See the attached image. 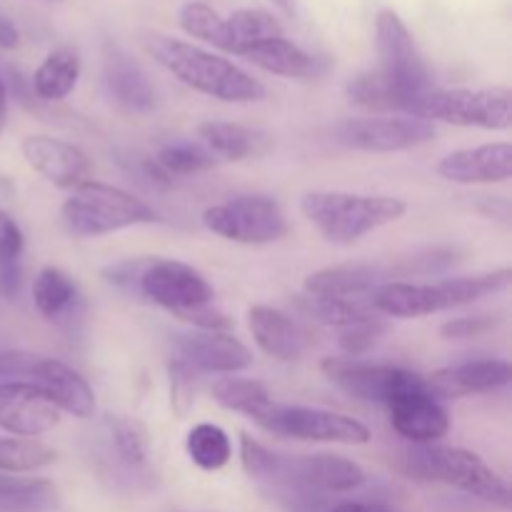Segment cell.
Here are the masks:
<instances>
[{"mask_svg":"<svg viewBox=\"0 0 512 512\" xmlns=\"http://www.w3.org/2000/svg\"><path fill=\"white\" fill-rule=\"evenodd\" d=\"M330 512H400L393 505L383 503V500H345V503L335 505Z\"/></svg>","mask_w":512,"mask_h":512,"instance_id":"45","label":"cell"},{"mask_svg":"<svg viewBox=\"0 0 512 512\" xmlns=\"http://www.w3.org/2000/svg\"><path fill=\"white\" fill-rule=\"evenodd\" d=\"M503 318L498 315H470V318H455L440 325V335L445 340H475L493 333Z\"/></svg>","mask_w":512,"mask_h":512,"instance_id":"39","label":"cell"},{"mask_svg":"<svg viewBox=\"0 0 512 512\" xmlns=\"http://www.w3.org/2000/svg\"><path fill=\"white\" fill-rule=\"evenodd\" d=\"M38 358L25 353H3L0 355V378H23L33 373Z\"/></svg>","mask_w":512,"mask_h":512,"instance_id":"43","label":"cell"},{"mask_svg":"<svg viewBox=\"0 0 512 512\" xmlns=\"http://www.w3.org/2000/svg\"><path fill=\"white\" fill-rule=\"evenodd\" d=\"M320 370L335 388H340L350 398L363 400V403L388 405L398 395L428 388L425 375L398 368V365L365 363V360L355 358H325L320 363Z\"/></svg>","mask_w":512,"mask_h":512,"instance_id":"11","label":"cell"},{"mask_svg":"<svg viewBox=\"0 0 512 512\" xmlns=\"http://www.w3.org/2000/svg\"><path fill=\"white\" fill-rule=\"evenodd\" d=\"M300 210L325 240L350 245L408 213V203L393 195H360L345 190H313Z\"/></svg>","mask_w":512,"mask_h":512,"instance_id":"3","label":"cell"},{"mask_svg":"<svg viewBox=\"0 0 512 512\" xmlns=\"http://www.w3.org/2000/svg\"><path fill=\"white\" fill-rule=\"evenodd\" d=\"M103 80L113 103L125 113H150L155 108V88L140 65L118 45H108L103 58Z\"/></svg>","mask_w":512,"mask_h":512,"instance_id":"21","label":"cell"},{"mask_svg":"<svg viewBox=\"0 0 512 512\" xmlns=\"http://www.w3.org/2000/svg\"><path fill=\"white\" fill-rule=\"evenodd\" d=\"M23 285V263H0V295L13 300Z\"/></svg>","mask_w":512,"mask_h":512,"instance_id":"44","label":"cell"},{"mask_svg":"<svg viewBox=\"0 0 512 512\" xmlns=\"http://www.w3.org/2000/svg\"><path fill=\"white\" fill-rule=\"evenodd\" d=\"M158 165L170 178H185L215 168L218 158L200 143H173L158 153Z\"/></svg>","mask_w":512,"mask_h":512,"instance_id":"37","label":"cell"},{"mask_svg":"<svg viewBox=\"0 0 512 512\" xmlns=\"http://www.w3.org/2000/svg\"><path fill=\"white\" fill-rule=\"evenodd\" d=\"M23 158L35 173L43 175L55 188L75 190L78 185L88 183L93 175V163L88 153L73 143H65L50 135H28L20 145Z\"/></svg>","mask_w":512,"mask_h":512,"instance_id":"15","label":"cell"},{"mask_svg":"<svg viewBox=\"0 0 512 512\" xmlns=\"http://www.w3.org/2000/svg\"><path fill=\"white\" fill-rule=\"evenodd\" d=\"M80 80V58L73 48H58L45 55L33 73V90L45 103L68 98Z\"/></svg>","mask_w":512,"mask_h":512,"instance_id":"27","label":"cell"},{"mask_svg":"<svg viewBox=\"0 0 512 512\" xmlns=\"http://www.w3.org/2000/svg\"><path fill=\"white\" fill-rule=\"evenodd\" d=\"M255 423L280 438L308 440V443H338L365 445L370 440L368 425L345 413H333L323 408H303V405L273 403Z\"/></svg>","mask_w":512,"mask_h":512,"instance_id":"10","label":"cell"},{"mask_svg":"<svg viewBox=\"0 0 512 512\" xmlns=\"http://www.w3.org/2000/svg\"><path fill=\"white\" fill-rule=\"evenodd\" d=\"M30 378H33V383L48 395V400L58 410H63V413L80 420L93 418L95 393L88 385V380H85L78 370L60 363V360L38 358Z\"/></svg>","mask_w":512,"mask_h":512,"instance_id":"20","label":"cell"},{"mask_svg":"<svg viewBox=\"0 0 512 512\" xmlns=\"http://www.w3.org/2000/svg\"><path fill=\"white\" fill-rule=\"evenodd\" d=\"M365 470L355 460L335 453L280 455L275 453L273 470L265 485L275 490H303V493H350L365 483Z\"/></svg>","mask_w":512,"mask_h":512,"instance_id":"9","label":"cell"},{"mask_svg":"<svg viewBox=\"0 0 512 512\" xmlns=\"http://www.w3.org/2000/svg\"><path fill=\"white\" fill-rule=\"evenodd\" d=\"M298 308L303 310V315H308L310 320H315V323L330 325V328L338 330L380 320V315L375 313L373 305L365 303V300L353 298H310V295H300Z\"/></svg>","mask_w":512,"mask_h":512,"instance_id":"30","label":"cell"},{"mask_svg":"<svg viewBox=\"0 0 512 512\" xmlns=\"http://www.w3.org/2000/svg\"><path fill=\"white\" fill-rule=\"evenodd\" d=\"M105 428H108L110 440H113L115 455L120 463L133 473L148 468L150 460V438L145 425L138 418L130 415H108L105 418Z\"/></svg>","mask_w":512,"mask_h":512,"instance_id":"32","label":"cell"},{"mask_svg":"<svg viewBox=\"0 0 512 512\" xmlns=\"http://www.w3.org/2000/svg\"><path fill=\"white\" fill-rule=\"evenodd\" d=\"M512 283V270L500 268L493 273L470 275V278H450L440 283H388L370 293L368 303L378 315L390 318H425L443 310L463 308V305L500 293Z\"/></svg>","mask_w":512,"mask_h":512,"instance_id":"2","label":"cell"},{"mask_svg":"<svg viewBox=\"0 0 512 512\" xmlns=\"http://www.w3.org/2000/svg\"><path fill=\"white\" fill-rule=\"evenodd\" d=\"M60 493L50 480L0 475V512H58Z\"/></svg>","mask_w":512,"mask_h":512,"instance_id":"29","label":"cell"},{"mask_svg":"<svg viewBox=\"0 0 512 512\" xmlns=\"http://www.w3.org/2000/svg\"><path fill=\"white\" fill-rule=\"evenodd\" d=\"M148 263H150V258H143V260H120V263L108 265V268L103 270V275H105V280H108V283L115 285V288L135 290V293H138L140 275H143L145 265H148Z\"/></svg>","mask_w":512,"mask_h":512,"instance_id":"42","label":"cell"},{"mask_svg":"<svg viewBox=\"0 0 512 512\" xmlns=\"http://www.w3.org/2000/svg\"><path fill=\"white\" fill-rule=\"evenodd\" d=\"M345 90H348L350 103L360 105L365 110H373V113L413 115V100L403 90L395 88L380 70L355 75Z\"/></svg>","mask_w":512,"mask_h":512,"instance_id":"26","label":"cell"},{"mask_svg":"<svg viewBox=\"0 0 512 512\" xmlns=\"http://www.w3.org/2000/svg\"><path fill=\"white\" fill-rule=\"evenodd\" d=\"M270 3L278 5V8L283 10V13H288V15L295 13V0H270Z\"/></svg>","mask_w":512,"mask_h":512,"instance_id":"48","label":"cell"},{"mask_svg":"<svg viewBox=\"0 0 512 512\" xmlns=\"http://www.w3.org/2000/svg\"><path fill=\"white\" fill-rule=\"evenodd\" d=\"M195 133H198L200 145H205L215 158L233 160V163L250 158H263L275 145L273 135L265 133V130L243 123H228V120H208V123H200Z\"/></svg>","mask_w":512,"mask_h":512,"instance_id":"24","label":"cell"},{"mask_svg":"<svg viewBox=\"0 0 512 512\" xmlns=\"http://www.w3.org/2000/svg\"><path fill=\"white\" fill-rule=\"evenodd\" d=\"M210 233L243 245L278 243L288 235V218L278 200L270 195H235L225 203L210 205L203 213Z\"/></svg>","mask_w":512,"mask_h":512,"instance_id":"7","label":"cell"},{"mask_svg":"<svg viewBox=\"0 0 512 512\" xmlns=\"http://www.w3.org/2000/svg\"><path fill=\"white\" fill-rule=\"evenodd\" d=\"M375 50H378L380 73L413 100V115L420 100L430 93V73L415 45L413 33L395 10H380L375 18Z\"/></svg>","mask_w":512,"mask_h":512,"instance_id":"8","label":"cell"},{"mask_svg":"<svg viewBox=\"0 0 512 512\" xmlns=\"http://www.w3.org/2000/svg\"><path fill=\"white\" fill-rule=\"evenodd\" d=\"M5 123H8V90H5V83L0 80V133H3Z\"/></svg>","mask_w":512,"mask_h":512,"instance_id":"47","label":"cell"},{"mask_svg":"<svg viewBox=\"0 0 512 512\" xmlns=\"http://www.w3.org/2000/svg\"><path fill=\"white\" fill-rule=\"evenodd\" d=\"M168 385H170V408L178 418L190 413L198 395V373L183 363V360H170L168 363Z\"/></svg>","mask_w":512,"mask_h":512,"instance_id":"38","label":"cell"},{"mask_svg":"<svg viewBox=\"0 0 512 512\" xmlns=\"http://www.w3.org/2000/svg\"><path fill=\"white\" fill-rule=\"evenodd\" d=\"M145 48L180 83L208 98L223 103H255L265 98L263 83L223 55L158 33L145 38Z\"/></svg>","mask_w":512,"mask_h":512,"instance_id":"1","label":"cell"},{"mask_svg":"<svg viewBox=\"0 0 512 512\" xmlns=\"http://www.w3.org/2000/svg\"><path fill=\"white\" fill-rule=\"evenodd\" d=\"M385 333L383 320H373V323L353 325V328L340 330L338 345L348 358H355V355H365Z\"/></svg>","mask_w":512,"mask_h":512,"instance_id":"40","label":"cell"},{"mask_svg":"<svg viewBox=\"0 0 512 512\" xmlns=\"http://www.w3.org/2000/svg\"><path fill=\"white\" fill-rule=\"evenodd\" d=\"M390 273L380 265L370 263H345L323 268L308 275L303 283V295L310 298H370V293L388 283Z\"/></svg>","mask_w":512,"mask_h":512,"instance_id":"23","label":"cell"},{"mask_svg":"<svg viewBox=\"0 0 512 512\" xmlns=\"http://www.w3.org/2000/svg\"><path fill=\"white\" fill-rule=\"evenodd\" d=\"M158 220V210L143 198L98 180L78 185L63 203V223L75 238H103L135 225H153Z\"/></svg>","mask_w":512,"mask_h":512,"instance_id":"5","label":"cell"},{"mask_svg":"<svg viewBox=\"0 0 512 512\" xmlns=\"http://www.w3.org/2000/svg\"><path fill=\"white\" fill-rule=\"evenodd\" d=\"M425 380H428V388L435 398L458 400L508 388L512 380V368L508 360L503 358L468 360V363L435 370V373L425 375Z\"/></svg>","mask_w":512,"mask_h":512,"instance_id":"18","label":"cell"},{"mask_svg":"<svg viewBox=\"0 0 512 512\" xmlns=\"http://www.w3.org/2000/svg\"><path fill=\"white\" fill-rule=\"evenodd\" d=\"M178 23L180 28L188 35H193V38L203 40V43L213 45V48L225 50V53H233L228 20H225L218 10L210 8L208 3H200V0L185 3L183 8H180Z\"/></svg>","mask_w":512,"mask_h":512,"instance_id":"34","label":"cell"},{"mask_svg":"<svg viewBox=\"0 0 512 512\" xmlns=\"http://www.w3.org/2000/svg\"><path fill=\"white\" fill-rule=\"evenodd\" d=\"M210 393H213L215 403L220 408L243 413L250 420H258L273 405V398L265 390V385L253 378H233V375H225V378H218L210 385Z\"/></svg>","mask_w":512,"mask_h":512,"instance_id":"31","label":"cell"},{"mask_svg":"<svg viewBox=\"0 0 512 512\" xmlns=\"http://www.w3.org/2000/svg\"><path fill=\"white\" fill-rule=\"evenodd\" d=\"M78 285L68 273L58 268H43L33 280L35 310L50 323H60L75 313L78 305Z\"/></svg>","mask_w":512,"mask_h":512,"instance_id":"28","label":"cell"},{"mask_svg":"<svg viewBox=\"0 0 512 512\" xmlns=\"http://www.w3.org/2000/svg\"><path fill=\"white\" fill-rule=\"evenodd\" d=\"M400 470L420 483H443L485 500L495 508H510V485L478 453L445 445H413L400 455Z\"/></svg>","mask_w":512,"mask_h":512,"instance_id":"4","label":"cell"},{"mask_svg":"<svg viewBox=\"0 0 512 512\" xmlns=\"http://www.w3.org/2000/svg\"><path fill=\"white\" fill-rule=\"evenodd\" d=\"M175 348H178V360H183L198 375H235L253 365V353L248 345L230 333L190 330L178 335Z\"/></svg>","mask_w":512,"mask_h":512,"instance_id":"16","label":"cell"},{"mask_svg":"<svg viewBox=\"0 0 512 512\" xmlns=\"http://www.w3.org/2000/svg\"><path fill=\"white\" fill-rule=\"evenodd\" d=\"M415 118L448 123L458 128L508 130L512 125L508 88H453L430 90L420 100Z\"/></svg>","mask_w":512,"mask_h":512,"instance_id":"6","label":"cell"},{"mask_svg":"<svg viewBox=\"0 0 512 512\" xmlns=\"http://www.w3.org/2000/svg\"><path fill=\"white\" fill-rule=\"evenodd\" d=\"M340 145L365 153H400L435 138V125L415 115H385V118H348L333 128Z\"/></svg>","mask_w":512,"mask_h":512,"instance_id":"12","label":"cell"},{"mask_svg":"<svg viewBox=\"0 0 512 512\" xmlns=\"http://www.w3.org/2000/svg\"><path fill=\"white\" fill-rule=\"evenodd\" d=\"M138 293L153 300L160 308L170 310L175 318L190 313V310L213 305L215 290L203 273L180 260H153L145 265L140 275Z\"/></svg>","mask_w":512,"mask_h":512,"instance_id":"13","label":"cell"},{"mask_svg":"<svg viewBox=\"0 0 512 512\" xmlns=\"http://www.w3.org/2000/svg\"><path fill=\"white\" fill-rule=\"evenodd\" d=\"M248 328L265 355L275 360H300L308 350V333L288 313L270 305H253L248 310Z\"/></svg>","mask_w":512,"mask_h":512,"instance_id":"22","label":"cell"},{"mask_svg":"<svg viewBox=\"0 0 512 512\" xmlns=\"http://www.w3.org/2000/svg\"><path fill=\"white\" fill-rule=\"evenodd\" d=\"M20 45V33L15 28V23L5 15H0V48L3 50H13Z\"/></svg>","mask_w":512,"mask_h":512,"instance_id":"46","label":"cell"},{"mask_svg":"<svg viewBox=\"0 0 512 512\" xmlns=\"http://www.w3.org/2000/svg\"><path fill=\"white\" fill-rule=\"evenodd\" d=\"M25 250V235L13 215L0 210V263H20Z\"/></svg>","mask_w":512,"mask_h":512,"instance_id":"41","label":"cell"},{"mask_svg":"<svg viewBox=\"0 0 512 512\" xmlns=\"http://www.w3.org/2000/svg\"><path fill=\"white\" fill-rule=\"evenodd\" d=\"M240 58L250 60L253 65H258V68L268 70V73L273 75L298 80L318 78V75H323L325 68H328V63H325L323 58L303 50L298 43L285 38V35L248 45L245 50H240Z\"/></svg>","mask_w":512,"mask_h":512,"instance_id":"25","label":"cell"},{"mask_svg":"<svg viewBox=\"0 0 512 512\" xmlns=\"http://www.w3.org/2000/svg\"><path fill=\"white\" fill-rule=\"evenodd\" d=\"M385 408H388L395 433L413 445H435L450 433L448 408L443 400L430 393V388L398 395Z\"/></svg>","mask_w":512,"mask_h":512,"instance_id":"17","label":"cell"},{"mask_svg":"<svg viewBox=\"0 0 512 512\" xmlns=\"http://www.w3.org/2000/svg\"><path fill=\"white\" fill-rule=\"evenodd\" d=\"M55 460V450L33 438H0V473L23 475L48 468Z\"/></svg>","mask_w":512,"mask_h":512,"instance_id":"35","label":"cell"},{"mask_svg":"<svg viewBox=\"0 0 512 512\" xmlns=\"http://www.w3.org/2000/svg\"><path fill=\"white\" fill-rule=\"evenodd\" d=\"M438 175L448 183L460 185L508 183L512 175V145L488 143L453 150L438 163Z\"/></svg>","mask_w":512,"mask_h":512,"instance_id":"19","label":"cell"},{"mask_svg":"<svg viewBox=\"0 0 512 512\" xmlns=\"http://www.w3.org/2000/svg\"><path fill=\"white\" fill-rule=\"evenodd\" d=\"M185 450H188V458L208 473L223 470L233 458V443L228 433L215 423L193 425L185 438Z\"/></svg>","mask_w":512,"mask_h":512,"instance_id":"33","label":"cell"},{"mask_svg":"<svg viewBox=\"0 0 512 512\" xmlns=\"http://www.w3.org/2000/svg\"><path fill=\"white\" fill-rule=\"evenodd\" d=\"M225 20H228L230 40H233V55H240V50H245L248 45L260 43V40L285 35L280 20L275 18L273 13H268V10H235V13Z\"/></svg>","mask_w":512,"mask_h":512,"instance_id":"36","label":"cell"},{"mask_svg":"<svg viewBox=\"0 0 512 512\" xmlns=\"http://www.w3.org/2000/svg\"><path fill=\"white\" fill-rule=\"evenodd\" d=\"M60 423V410L33 380H0V430L13 438H38Z\"/></svg>","mask_w":512,"mask_h":512,"instance_id":"14","label":"cell"}]
</instances>
